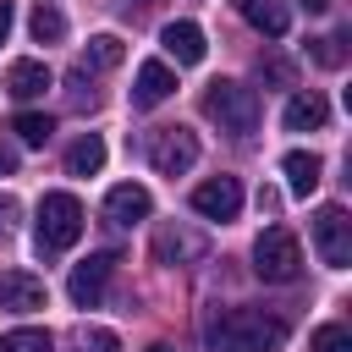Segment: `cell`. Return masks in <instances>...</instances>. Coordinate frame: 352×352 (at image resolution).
Instances as JSON below:
<instances>
[{"mask_svg": "<svg viewBox=\"0 0 352 352\" xmlns=\"http://www.w3.org/2000/svg\"><path fill=\"white\" fill-rule=\"evenodd\" d=\"M28 33H33L38 44H60V38H66V16H60V6L38 0V6H33V16H28Z\"/></svg>", "mask_w": 352, "mask_h": 352, "instance_id": "20", "label": "cell"}, {"mask_svg": "<svg viewBox=\"0 0 352 352\" xmlns=\"http://www.w3.org/2000/svg\"><path fill=\"white\" fill-rule=\"evenodd\" d=\"M236 6H242V16H248L264 38H280V33H286V22H292V11H286L280 0H236Z\"/></svg>", "mask_w": 352, "mask_h": 352, "instance_id": "18", "label": "cell"}, {"mask_svg": "<svg viewBox=\"0 0 352 352\" xmlns=\"http://www.w3.org/2000/svg\"><path fill=\"white\" fill-rule=\"evenodd\" d=\"M314 248H319V258L330 270H346L352 264V220H346L341 204H324L314 214Z\"/></svg>", "mask_w": 352, "mask_h": 352, "instance_id": "7", "label": "cell"}, {"mask_svg": "<svg viewBox=\"0 0 352 352\" xmlns=\"http://www.w3.org/2000/svg\"><path fill=\"white\" fill-rule=\"evenodd\" d=\"M50 82H55V77H50L44 60H11V66H6V94H11V99H38Z\"/></svg>", "mask_w": 352, "mask_h": 352, "instance_id": "16", "label": "cell"}, {"mask_svg": "<svg viewBox=\"0 0 352 352\" xmlns=\"http://www.w3.org/2000/svg\"><path fill=\"white\" fill-rule=\"evenodd\" d=\"M280 170H286V192H292V198H308V192L319 187V176H324V160H319L314 148H292V154L280 160Z\"/></svg>", "mask_w": 352, "mask_h": 352, "instance_id": "15", "label": "cell"}, {"mask_svg": "<svg viewBox=\"0 0 352 352\" xmlns=\"http://www.w3.org/2000/svg\"><path fill=\"white\" fill-rule=\"evenodd\" d=\"M148 165L160 170V176H187L192 165H198V132L192 126H160V132H148Z\"/></svg>", "mask_w": 352, "mask_h": 352, "instance_id": "5", "label": "cell"}, {"mask_svg": "<svg viewBox=\"0 0 352 352\" xmlns=\"http://www.w3.org/2000/svg\"><path fill=\"white\" fill-rule=\"evenodd\" d=\"M209 341H214V352H280L286 346V319H275L264 308H231V314H220Z\"/></svg>", "mask_w": 352, "mask_h": 352, "instance_id": "1", "label": "cell"}, {"mask_svg": "<svg viewBox=\"0 0 352 352\" xmlns=\"http://www.w3.org/2000/svg\"><path fill=\"white\" fill-rule=\"evenodd\" d=\"M253 275L270 280V286H286V280L302 275V248H297V236L286 226H264L258 231V242H253Z\"/></svg>", "mask_w": 352, "mask_h": 352, "instance_id": "4", "label": "cell"}, {"mask_svg": "<svg viewBox=\"0 0 352 352\" xmlns=\"http://www.w3.org/2000/svg\"><path fill=\"white\" fill-rule=\"evenodd\" d=\"M286 132H319L324 121H330V99L319 94V88H302V94H292L286 99Z\"/></svg>", "mask_w": 352, "mask_h": 352, "instance_id": "14", "label": "cell"}, {"mask_svg": "<svg viewBox=\"0 0 352 352\" xmlns=\"http://www.w3.org/2000/svg\"><path fill=\"white\" fill-rule=\"evenodd\" d=\"M192 209L204 220H236L242 214V182L236 176H209L192 187Z\"/></svg>", "mask_w": 352, "mask_h": 352, "instance_id": "9", "label": "cell"}, {"mask_svg": "<svg viewBox=\"0 0 352 352\" xmlns=\"http://www.w3.org/2000/svg\"><path fill=\"white\" fill-rule=\"evenodd\" d=\"M6 33H11V0H0V44H6Z\"/></svg>", "mask_w": 352, "mask_h": 352, "instance_id": "30", "label": "cell"}, {"mask_svg": "<svg viewBox=\"0 0 352 352\" xmlns=\"http://www.w3.org/2000/svg\"><path fill=\"white\" fill-rule=\"evenodd\" d=\"M16 220H22V204H16L11 192H0V236H11V231H16Z\"/></svg>", "mask_w": 352, "mask_h": 352, "instance_id": "27", "label": "cell"}, {"mask_svg": "<svg viewBox=\"0 0 352 352\" xmlns=\"http://www.w3.org/2000/svg\"><path fill=\"white\" fill-rule=\"evenodd\" d=\"M66 88H72V104H77V110H94V104H99V94L88 88V72H82V66L66 77Z\"/></svg>", "mask_w": 352, "mask_h": 352, "instance_id": "26", "label": "cell"}, {"mask_svg": "<svg viewBox=\"0 0 352 352\" xmlns=\"http://www.w3.org/2000/svg\"><path fill=\"white\" fill-rule=\"evenodd\" d=\"M148 209H154V198H148V187H138V182H116V187L104 192V220H110V226H138V220H148Z\"/></svg>", "mask_w": 352, "mask_h": 352, "instance_id": "12", "label": "cell"}, {"mask_svg": "<svg viewBox=\"0 0 352 352\" xmlns=\"http://www.w3.org/2000/svg\"><path fill=\"white\" fill-rule=\"evenodd\" d=\"M204 116H209L220 132L248 138V132L258 126V88H248V82H236V77H220V82L204 88Z\"/></svg>", "mask_w": 352, "mask_h": 352, "instance_id": "3", "label": "cell"}, {"mask_svg": "<svg viewBox=\"0 0 352 352\" xmlns=\"http://www.w3.org/2000/svg\"><path fill=\"white\" fill-rule=\"evenodd\" d=\"M11 170H16V148H11V143H0V176H11Z\"/></svg>", "mask_w": 352, "mask_h": 352, "instance_id": "29", "label": "cell"}, {"mask_svg": "<svg viewBox=\"0 0 352 352\" xmlns=\"http://www.w3.org/2000/svg\"><path fill=\"white\" fill-rule=\"evenodd\" d=\"M77 352H121V336L104 324H82L77 330Z\"/></svg>", "mask_w": 352, "mask_h": 352, "instance_id": "24", "label": "cell"}, {"mask_svg": "<svg viewBox=\"0 0 352 352\" xmlns=\"http://www.w3.org/2000/svg\"><path fill=\"white\" fill-rule=\"evenodd\" d=\"M77 236H82V204L72 192H44L38 198V226H33V253L60 258L66 248H77Z\"/></svg>", "mask_w": 352, "mask_h": 352, "instance_id": "2", "label": "cell"}, {"mask_svg": "<svg viewBox=\"0 0 352 352\" xmlns=\"http://www.w3.org/2000/svg\"><path fill=\"white\" fill-rule=\"evenodd\" d=\"M99 165H104V138H99V132L72 138V148H66V176H99Z\"/></svg>", "mask_w": 352, "mask_h": 352, "instance_id": "17", "label": "cell"}, {"mask_svg": "<svg viewBox=\"0 0 352 352\" xmlns=\"http://www.w3.org/2000/svg\"><path fill=\"white\" fill-rule=\"evenodd\" d=\"M160 44H165V55H170L176 66H198L204 50H209L198 22H165V28H160Z\"/></svg>", "mask_w": 352, "mask_h": 352, "instance_id": "13", "label": "cell"}, {"mask_svg": "<svg viewBox=\"0 0 352 352\" xmlns=\"http://www.w3.org/2000/svg\"><path fill=\"white\" fill-rule=\"evenodd\" d=\"M170 94H176V72H170L165 60H143L138 77H132V110H154V104H165Z\"/></svg>", "mask_w": 352, "mask_h": 352, "instance_id": "11", "label": "cell"}, {"mask_svg": "<svg viewBox=\"0 0 352 352\" xmlns=\"http://www.w3.org/2000/svg\"><path fill=\"white\" fill-rule=\"evenodd\" d=\"M143 352H176V346H170V341H154V346H143Z\"/></svg>", "mask_w": 352, "mask_h": 352, "instance_id": "32", "label": "cell"}, {"mask_svg": "<svg viewBox=\"0 0 352 352\" xmlns=\"http://www.w3.org/2000/svg\"><path fill=\"white\" fill-rule=\"evenodd\" d=\"M0 352H55V336L50 330H11V336H0Z\"/></svg>", "mask_w": 352, "mask_h": 352, "instance_id": "22", "label": "cell"}, {"mask_svg": "<svg viewBox=\"0 0 352 352\" xmlns=\"http://www.w3.org/2000/svg\"><path fill=\"white\" fill-rule=\"evenodd\" d=\"M308 352H352V330L346 324H319L308 336Z\"/></svg>", "mask_w": 352, "mask_h": 352, "instance_id": "23", "label": "cell"}, {"mask_svg": "<svg viewBox=\"0 0 352 352\" xmlns=\"http://www.w3.org/2000/svg\"><path fill=\"white\" fill-rule=\"evenodd\" d=\"M116 253H88L77 270H72V280H66V297L77 302V308H99L104 302V292H110V275H116Z\"/></svg>", "mask_w": 352, "mask_h": 352, "instance_id": "8", "label": "cell"}, {"mask_svg": "<svg viewBox=\"0 0 352 352\" xmlns=\"http://www.w3.org/2000/svg\"><path fill=\"white\" fill-rule=\"evenodd\" d=\"M44 302H50V292H44L38 275H28V270H6L0 275V308L6 314H38Z\"/></svg>", "mask_w": 352, "mask_h": 352, "instance_id": "10", "label": "cell"}, {"mask_svg": "<svg viewBox=\"0 0 352 352\" xmlns=\"http://www.w3.org/2000/svg\"><path fill=\"white\" fill-rule=\"evenodd\" d=\"M11 132H16L28 148H44V143H50V132H55V121H50L44 110H22V116L11 121Z\"/></svg>", "mask_w": 352, "mask_h": 352, "instance_id": "21", "label": "cell"}, {"mask_svg": "<svg viewBox=\"0 0 352 352\" xmlns=\"http://www.w3.org/2000/svg\"><path fill=\"white\" fill-rule=\"evenodd\" d=\"M121 60H126V44L116 33H94L88 50H82V72H116Z\"/></svg>", "mask_w": 352, "mask_h": 352, "instance_id": "19", "label": "cell"}, {"mask_svg": "<svg viewBox=\"0 0 352 352\" xmlns=\"http://www.w3.org/2000/svg\"><path fill=\"white\" fill-rule=\"evenodd\" d=\"M308 55H314L319 66H341V60H346V50H341V33H324V38H308Z\"/></svg>", "mask_w": 352, "mask_h": 352, "instance_id": "25", "label": "cell"}, {"mask_svg": "<svg viewBox=\"0 0 352 352\" xmlns=\"http://www.w3.org/2000/svg\"><path fill=\"white\" fill-rule=\"evenodd\" d=\"M148 248H154V264H165V270H182V264H204L209 258V236L198 226H187V220H165Z\"/></svg>", "mask_w": 352, "mask_h": 352, "instance_id": "6", "label": "cell"}, {"mask_svg": "<svg viewBox=\"0 0 352 352\" xmlns=\"http://www.w3.org/2000/svg\"><path fill=\"white\" fill-rule=\"evenodd\" d=\"M297 6H302V11H314V16H319V11H330V0H297Z\"/></svg>", "mask_w": 352, "mask_h": 352, "instance_id": "31", "label": "cell"}, {"mask_svg": "<svg viewBox=\"0 0 352 352\" xmlns=\"http://www.w3.org/2000/svg\"><path fill=\"white\" fill-rule=\"evenodd\" d=\"M264 77H275V82H292V66H286V60H270V66H264Z\"/></svg>", "mask_w": 352, "mask_h": 352, "instance_id": "28", "label": "cell"}]
</instances>
